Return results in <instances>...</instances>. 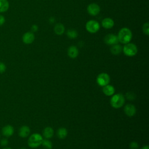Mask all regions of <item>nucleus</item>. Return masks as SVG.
<instances>
[{"label": "nucleus", "mask_w": 149, "mask_h": 149, "mask_svg": "<svg viewBox=\"0 0 149 149\" xmlns=\"http://www.w3.org/2000/svg\"><path fill=\"white\" fill-rule=\"evenodd\" d=\"M118 39L119 42L122 44H126L130 42L132 38V33L131 30L127 27L121 29L118 34Z\"/></svg>", "instance_id": "f257e3e1"}, {"label": "nucleus", "mask_w": 149, "mask_h": 149, "mask_svg": "<svg viewBox=\"0 0 149 149\" xmlns=\"http://www.w3.org/2000/svg\"><path fill=\"white\" fill-rule=\"evenodd\" d=\"M125 102V97L121 93L113 94L110 100L111 105L116 109L121 108Z\"/></svg>", "instance_id": "f03ea898"}, {"label": "nucleus", "mask_w": 149, "mask_h": 149, "mask_svg": "<svg viewBox=\"0 0 149 149\" xmlns=\"http://www.w3.org/2000/svg\"><path fill=\"white\" fill-rule=\"evenodd\" d=\"M43 139L42 136L39 133H33L28 139V145L30 147L35 148L41 145Z\"/></svg>", "instance_id": "7ed1b4c3"}, {"label": "nucleus", "mask_w": 149, "mask_h": 149, "mask_svg": "<svg viewBox=\"0 0 149 149\" xmlns=\"http://www.w3.org/2000/svg\"><path fill=\"white\" fill-rule=\"evenodd\" d=\"M137 47L133 43H127L122 48L124 54L127 56H133L137 53Z\"/></svg>", "instance_id": "20e7f679"}, {"label": "nucleus", "mask_w": 149, "mask_h": 149, "mask_svg": "<svg viewBox=\"0 0 149 149\" xmlns=\"http://www.w3.org/2000/svg\"><path fill=\"white\" fill-rule=\"evenodd\" d=\"M110 80H111V78L109 75L107 73H104V72L100 73L97 76V79H96L97 84L101 87H104L108 84L110 82Z\"/></svg>", "instance_id": "39448f33"}, {"label": "nucleus", "mask_w": 149, "mask_h": 149, "mask_svg": "<svg viewBox=\"0 0 149 149\" xmlns=\"http://www.w3.org/2000/svg\"><path fill=\"white\" fill-rule=\"evenodd\" d=\"M100 24L98 22L94 20L88 21L86 24V29L90 33H95L100 29Z\"/></svg>", "instance_id": "423d86ee"}, {"label": "nucleus", "mask_w": 149, "mask_h": 149, "mask_svg": "<svg viewBox=\"0 0 149 149\" xmlns=\"http://www.w3.org/2000/svg\"><path fill=\"white\" fill-rule=\"evenodd\" d=\"M87 10L88 14L91 16H96L100 12V7L95 3H92L87 6Z\"/></svg>", "instance_id": "0eeeda50"}, {"label": "nucleus", "mask_w": 149, "mask_h": 149, "mask_svg": "<svg viewBox=\"0 0 149 149\" xmlns=\"http://www.w3.org/2000/svg\"><path fill=\"white\" fill-rule=\"evenodd\" d=\"M104 42L109 45H113L118 44L119 42L117 36L113 34H108L106 35L104 38Z\"/></svg>", "instance_id": "6e6552de"}, {"label": "nucleus", "mask_w": 149, "mask_h": 149, "mask_svg": "<svg viewBox=\"0 0 149 149\" xmlns=\"http://www.w3.org/2000/svg\"><path fill=\"white\" fill-rule=\"evenodd\" d=\"M124 112L129 117L133 116L136 113V108L134 105L128 104L124 107Z\"/></svg>", "instance_id": "1a4fd4ad"}, {"label": "nucleus", "mask_w": 149, "mask_h": 149, "mask_svg": "<svg viewBox=\"0 0 149 149\" xmlns=\"http://www.w3.org/2000/svg\"><path fill=\"white\" fill-rule=\"evenodd\" d=\"M35 37L33 32H27L24 34L22 37V40L24 43L26 44H29L32 43L34 40Z\"/></svg>", "instance_id": "9d476101"}, {"label": "nucleus", "mask_w": 149, "mask_h": 149, "mask_svg": "<svg viewBox=\"0 0 149 149\" xmlns=\"http://www.w3.org/2000/svg\"><path fill=\"white\" fill-rule=\"evenodd\" d=\"M101 24L104 29H110L114 26V22L112 19L110 17H105L102 20Z\"/></svg>", "instance_id": "9b49d317"}, {"label": "nucleus", "mask_w": 149, "mask_h": 149, "mask_svg": "<svg viewBox=\"0 0 149 149\" xmlns=\"http://www.w3.org/2000/svg\"><path fill=\"white\" fill-rule=\"evenodd\" d=\"M68 55L70 58H76L79 55L78 48L74 45H72L69 47L68 49Z\"/></svg>", "instance_id": "f8f14e48"}, {"label": "nucleus", "mask_w": 149, "mask_h": 149, "mask_svg": "<svg viewBox=\"0 0 149 149\" xmlns=\"http://www.w3.org/2000/svg\"><path fill=\"white\" fill-rule=\"evenodd\" d=\"M115 91V89L114 87L109 84L104 86L102 88V92L107 96H112L113 94H114Z\"/></svg>", "instance_id": "ddd939ff"}, {"label": "nucleus", "mask_w": 149, "mask_h": 149, "mask_svg": "<svg viewBox=\"0 0 149 149\" xmlns=\"http://www.w3.org/2000/svg\"><path fill=\"white\" fill-rule=\"evenodd\" d=\"M30 129L27 126H23L19 129V135L22 138L27 137L30 134Z\"/></svg>", "instance_id": "4468645a"}, {"label": "nucleus", "mask_w": 149, "mask_h": 149, "mask_svg": "<svg viewBox=\"0 0 149 149\" xmlns=\"http://www.w3.org/2000/svg\"><path fill=\"white\" fill-rule=\"evenodd\" d=\"M2 134L6 137H9L13 134V127L10 125H6L3 127L2 130Z\"/></svg>", "instance_id": "2eb2a0df"}, {"label": "nucleus", "mask_w": 149, "mask_h": 149, "mask_svg": "<svg viewBox=\"0 0 149 149\" xmlns=\"http://www.w3.org/2000/svg\"><path fill=\"white\" fill-rule=\"evenodd\" d=\"M54 129L50 126L46 127L43 130V136L46 139H49L52 138L54 135Z\"/></svg>", "instance_id": "dca6fc26"}, {"label": "nucleus", "mask_w": 149, "mask_h": 149, "mask_svg": "<svg viewBox=\"0 0 149 149\" xmlns=\"http://www.w3.org/2000/svg\"><path fill=\"white\" fill-rule=\"evenodd\" d=\"M122 46H121L120 45L116 44L112 45L111 48H110V51L113 55H117L121 53V52L122 51Z\"/></svg>", "instance_id": "f3484780"}, {"label": "nucleus", "mask_w": 149, "mask_h": 149, "mask_svg": "<svg viewBox=\"0 0 149 149\" xmlns=\"http://www.w3.org/2000/svg\"><path fill=\"white\" fill-rule=\"evenodd\" d=\"M68 135V130L65 127H59L57 130V136L59 139H64Z\"/></svg>", "instance_id": "a211bd4d"}, {"label": "nucleus", "mask_w": 149, "mask_h": 149, "mask_svg": "<svg viewBox=\"0 0 149 149\" xmlns=\"http://www.w3.org/2000/svg\"><path fill=\"white\" fill-rule=\"evenodd\" d=\"M54 31L58 35H62L65 31L64 26L61 23H57L54 27Z\"/></svg>", "instance_id": "6ab92c4d"}, {"label": "nucleus", "mask_w": 149, "mask_h": 149, "mask_svg": "<svg viewBox=\"0 0 149 149\" xmlns=\"http://www.w3.org/2000/svg\"><path fill=\"white\" fill-rule=\"evenodd\" d=\"M9 8V3L6 0H0V12H6Z\"/></svg>", "instance_id": "aec40b11"}, {"label": "nucleus", "mask_w": 149, "mask_h": 149, "mask_svg": "<svg viewBox=\"0 0 149 149\" xmlns=\"http://www.w3.org/2000/svg\"><path fill=\"white\" fill-rule=\"evenodd\" d=\"M66 34L68 37L71 39L76 38L78 36V33L77 31L73 29H69L66 32Z\"/></svg>", "instance_id": "412c9836"}, {"label": "nucleus", "mask_w": 149, "mask_h": 149, "mask_svg": "<svg viewBox=\"0 0 149 149\" xmlns=\"http://www.w3.org/2000/svg\"><path fill=\"white\" fill-rule=\"evenodd\" d=\"M41 145L45 149H52V143L48 139H43Z\"/></svg>", "instance_id": "4be33fe9"}, {"label": "nucleus", "mask_w": 149, "mask_h": 149, "mask_svg": "<svg viewBox=\"0 0 149 149\" xmlns=\"http://www.w3.org/2000/svg\"><path fill=\"white\" fill-rule=\"evenodd\" d=\"M143 31L147 36L149 35V24L148 22L145 23L143 26Z\"/></svg>", "instance_id": "5701e85b"}, {"label": "nucleus", "mask_w": 149, "mask_h": 149, "mask_svg": "<svg viewBox=\"0 0 149 149\" xmlns=\"http://www.w3.org/2000/svg\"><path fill=\"white\" fill-rule=\"evenodd\" d=\"M126 98L130 101H133L136 98V94L134 93H133V92L131 91H129L126 93Z\"/></svg>", "instance_id": "b1692460"}, {"label": "nucleus", "mask_w": 149, "mask_h": 149, "mask_svg": "<svg viewBox=\"0 0 149 149\" xmlns=\"http://www.w3.org/2000/svg\"><path fill=\"white\" fill-rule=\"evenodd\" d=\"M130 149H139V144L136 141H132L129 144Z\"/></svg>", "instance_id": "393cba45"}, {"label": "nucleus", "mask_w": 149, "mask_h": 149, "mask_svg": "<svg viewBox=\"0 0 149 149\" xmlns=\"http://www.w3.org/2000/svg\"><path fill=\"white\" fill-rule=\"evenodd\" d=\"M6 70V66L5 65L2 63V62H0V73H3Z\"/></svg>", "instance_id": "a878e982"}, {"label": "nucleus", "mask_w": 149, "mask_h": 149, "mask_svg": "<svg viewBox=\"0 0 149 149\" xmlns=\"http://www.w3.org/2000/svg\"><path fill=\"white\" fill-rule=\"evenodd\" d=\"M1 145L3 146H5L8 144V140L6 139H3L1 140Z\"/></svg>", "instance_id": "bb28decb"}, {"label": "nucleus", "mask_w": 149, "mask_h": 149, "mask_svg": "<svg viewBox=\"0 0 149 149\" xmlns=\"http://www.w3.org/2000/svg\"><path fill=\"white\" fill-rule=\"evenodd\" d=\"M37 30H38V26L37 25L34 24L32 26V27H31L32 32H36L37 31Z\"/></svg>", "instance_id": "cd10ccee"}, {"label": "nucleus", "mask_w": 149, "mask_h": 149, "mask_svg": "<svg viewBox=\"0 0 149 149\" xmlns=\"http://www.w3.org/2000/svg\"><path fill=\"white\" fill-rule=\"evenodd\" d=\"M5 22V18L3 16L0 15V26L2 25Z\"/></svg>", "instance_id": "c85d7f7f"}, {"label": "nucleus", "mask_w": 149, "mask_h": 149, "mask_svg": "<svg viewBox=\"0 0 149 149\" xmlns=\"http://www.w3.org/2000/svg\"><path fill=\"white\" fill-rule=\"evenodd\" d=\"M141 149H149V146L148 145L144 146L141 148Z\"/></svg>", "instance_id": "c756f323"}, {"label": "nucleus", "mask_w": 149, "mask_h": 149, "mask_svg": "<svg viewBox=\"0 0 149 149\" xmlns=\"http://www.w3.org/2000/svg\"><path fill=\"white\" fill-rule=\"evenodd\" d=\"M3 149H12V148H4Z\"/></svg>", "instance_id": "7c9ffc66"}, {"label": "nucleus", "mask_w": 149, "mask_h": 149, "mask_svg": "<svg viewBox=\"0 0 149 149\" xmlns=\"http://www.w3.org/2000/svg\"><path fill=\"white\" fill-rule=\"evenodd\" d=\"M20 149H26V148H20Z\"/></svg>", "instance_id": "2f4dec72"}]
</instances>
